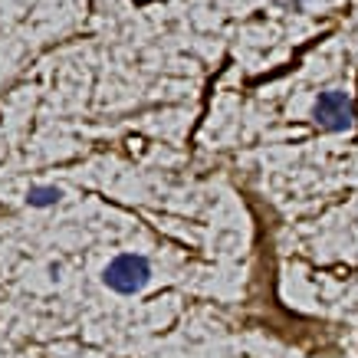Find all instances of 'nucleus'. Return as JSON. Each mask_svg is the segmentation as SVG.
Wrapping results in <instances>:
<instances>
[{
    "label": "nucleus",
    "mask_w": 358,
    "mask_h": 358,
    "mask_svg": "<svg viewBox=\"0 0 358 358\" xmlns=\"http://www.w3.org/2000/svg\"><path fill=\"white\" fill-rule=\"evenodd\" d=\"M315 122L329 131H345L355 122V109L345 92H322L315 99Z\"/></svg>",
    "instance_id": "nucleus-2"
},
{
    "label": "nucleus",
    "mask_w": 358,
    "mask_h": 358,
    "mask_svg": "<svg viewBox=\"0 0 358 358\" xmlns=\"http://www.w3.org/2000/svg\"><path fill=\"white\" fill-rule=\"evenodd\" d=\"M148 276H152V266H148V260L138 257V253H122V257H115V260L106 266V273H102L106 286H109L112 293H122V296L138 293L141 286L148 282Z\"/></svg>",
    "instance_id": "nucleus-1"
},
{
    "label": "nucleus",
    "mask_w": 358,
    "mask_h": 358,
    "mask_svg": "<svg viewBox=\"0 0 358 358\" xmlns=\"http://www.w3.org/2000/svg\"><path fill=\"white\" fill-rule=\"evenodd\" d=\"M59 187H30V194H27V201H30L33 207H50L59 201Z\"/></svg>",
    "instance_id": "nucleus-3"
}]
</instances>
